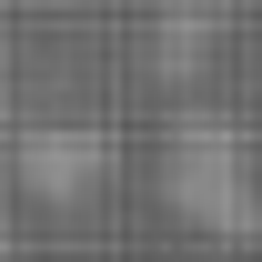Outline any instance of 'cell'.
I'll use <instances>...</instances> for the list:
<instances>
[{
  "label": "cell",
  "mask_w": 262,
  "mask_h": 262,
  "mask_svg": "<svg viewBox=\"0 0 262 262\" xmlns=\"http://www.w3.org/2000/svg\"><path fill=\"white\" fill-rule=\"evenodd\" d=\"M162 192L171 212L212 242H252L262 232V171H252V141L232 111H182L162 141Z\"/></svg>",
  "instance_id": "1"
},
{
  "label": "cell",
  "mask_w": 262,
  "mask_h": 262,
  "mask_svg": "<svg viewBox=\"0 0 262 262\" xmlns=\"http://www.w3.org/2000/svg\"><path fill=\"white\" fill-rule=\"evenodd\" d=\"M151 61H162L171 81H182V71H202V61H212V10H202V0H171L162 20H151Z\"/></svg>",
  "instance_id": "3"
},
{
  "label": "cell",
  "mask_w": 262,
  "mask_h": 262,
  "mask_svg": "<svg viewBox=\"0 0 262 262\" xmlns=\"http://www.w3.org/2000/svg\"><path fill=\"white\" fill-rule=\"evenodd\" d=\"M111 131L101 121H31L20 141H10V171H20V192L51 202V212H71V202H91L101 182H111Z\"/></svg>",
  "instance_id": "2"
}]
</instances>
